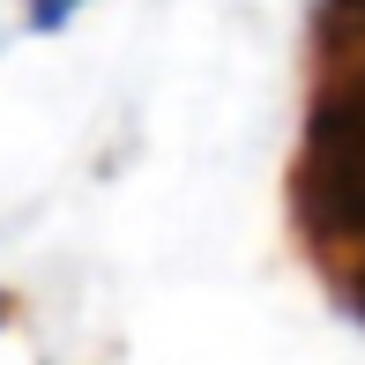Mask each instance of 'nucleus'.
<instances>
[{"label": "nucleus", "mask_w": 365, "mask_h": 365, "mask_svg": "<svg viewBox=\"0 0 365 365\" xmlns=\"http://www.w3.org/2000/svg\"><path fill=\"white\" fill-rule=\"evenodd\" d=\"M291 202H298V224L321 246L365 239V68H351L343 82H328L313 97L306 149H298V172H291Z\"/></svg>", "instance_id": "obj_1"}, {"label": "nucleus", "mask_w": 365, "mask_h": 365, "mask_svg": "<svg viewBox=\"0 0 365 365\" xmlns=\"http://www.w3.org/2000/svg\"><path fill=\"white\" fill-rule=\"evenodd\" d=\"M365 38V0H321V45H358Z\"/></svg>", "instance_id": "obj_2"}, {"label": "nucleus", "mask_w": 365, "mask_h": 365, "mask_svg": "<svg viewBox=\"0 0 365 365\" xmlns=\"http://www.w3.org/2000/svg\"><path fill=\"white\" fill-rule=\"evenodd\" d=\"M75 8H90V0H30V30H60Z\"/></svg>", "instance_id": "obj_3"}, {"label": "nucleus", "mask_w": 365, "mask_h": 365, "mask_svg": "<svg viewBox=\"0 0 365 365\" xmlns=\"http://www.w3.org/2000/svg\"><path fill=\"white\" fill-rule=\"evenodd\" d=\"M351 313H358V321H365V269L351 276Z\"/></svg>", "instance_id": "obj_4"}]
</instances>
